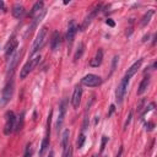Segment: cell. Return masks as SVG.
Instances as JSON below:
<instances>
[{
    "mask_svg": "<svg viewBox=\"0 0 157 157\" xmlns=\"http://www.w3.org/2000/svg\"><path fill=\"white\" fill-rule=\"evenodd\" d=\"M47 38H48V28L45 26H43V27H40L39 32H38V34H37L33 44H32V48H31V53L29 54L33 55L39 49H42L44 47V44L47 43Z\"/></svg>",
    "mask_w": 157,
    "mask_h": 157,
    "instance_id": "1",
    "label": "cell"
},
{
    "mask_svg": "<svg viewBox=\"0 0 157 157\" xmlns=\"http://www.w3.org/2000/svg\"><path fill=\"white\" fill-rule=\"evenodd\" d=\"M39 61H40V55H36V56H33L32 59H29L25 65H23V67L21 69V72H20V77L23 80V78H26V76L39 64Z\"/></svg>",
    "mask_w": 157,
    "mask_h": 157,
    "instance_id": "2",
    "label": "cell"
},
{
    "mask_svg": "<svg viewBox=\"0 0 157 157\" xmlns=\"http://www.w3.org/2000/svg\"><path fill=\"white\" fill-rule=\"evenodd\" d=\"M128 85H129V78L128 77H123L119 86L117 87V91H115V101L118 104H121L123 103V99H124V96L126 93V90H128Z\"/></svg>",
    "mask_w": 157,
    "mask_h": 157,
    "instance_id": "3",
    "label": "cell"
},
{
    "mask_svg": "<svg viewBox=\"0 0 157 157\" xmlns=\"http://www.w3.org/2000/svg\"><path fill=\"white\" fill-rule=\"evenodd\" d=\"M15 126H16V115L12 110H10L6 113V121L4 126L5 135H10L12 131H15Z\"/></svg>",
    "mask_w": 157,
    "mask_h": 157,
    "instance_id": "4",
    "label": "cell"
},
{
    "mask_svg": "<svg viewBox=\"0 0 157 157\" xmlns=\"http://www.w3.org/2000/svg\"><path fill=\"white\" fill-rule=\"evenodd\" d=\"M81 83L83 86H87V87H97V86H99L102 83V78L98 75L88 74V75H86V76L82 77Z\"/></svg>",
    "mask_w": 157,
    "mask_h": 157,
    "instance_id": "5",
    "label": "cell"
},
{
    "mask_svg": "<svg viewBox=\"0 0 157 157\" xmlns=\"http://www.w3.org/2000/svg\"><path fill=\"white\" fill-rule=\"evenodd\" d=\"M12 93H13V80H10L6 86L4 87L2 90V96H1V101H0V104L1 105H5L12 97Z\"/></svg>",
    "mask_w": 157,
    "mask_h": 157,
    "instance_id": "6",
    "label": "cell"
},
{
    "mask_svg": "<svg viewBox=\"0 0 157 157\" xmlns=\"http://www.w3.org/2000/svg\"><path fill=\"white\" fill-rule=\"evenodd\" d=\"M101 9H102V4H97V5H96L91 11H90V13L85 17L83 23H82V26H81V29H82V31H85V29L87 28V26H88V25L92 22V20L97 16V13L101 11Z\"/></svg>",
    "mask_w": 157,
    "mask_h": 157,
    "instance_id": "7",
    "label": "cell"
},
{
    "mask_svg": "<svg viewBox=\"0 0 157 157\" xmlns=\"http://www.w3.org/2000/svg\"><path fill=\"white\" fill-rule=\"evenodd\" d=\"M69 137H70V132L66 129V130H64V132L61 135V146H63L64 157H70V155H71V147L69 145Z\"/></svg>",
    "mask_w": 157,
    "mask_h": 157,
    "instance_id": "8",
    "label": "cell"
},
{
    "mask_svg": "<svg viewBox=\"0 0 157 157\" xmlns=\"http://www.w3.org/2000/svg\"><path fill=\"white\" fill-rule=\"evenodd\" d=\"M78 29V26L76 25L75 21H71L69 23V27H67V32H66V40H67V44L69 47H71L72 42H74V38H75V34Z\"/></svg>",
    "mask_w": 157,
    "mask_h": 157,
    "instance_id": "9",
    "label": "cell"
},
{
    "mask_svg": "<svg viewBox=\"0 0 157 157\" xmlns=\"http://www.w3.org/2000/svg\"><path fill=\"white\" fill-rule=\"evenodd\" d=\"M65 113H66V99H64L61 103H60V107H59V115H58V120H56V131L59 132V130L61 129L63 126V123H64V118H65Z\"/></svg>",
    "mask_w": 157,
    "mask_h": 157,
    "instance_id": "10",
    "label": "cell"
},
{
    "mask_svg": "<svg viewBox=\"0 0 157 157\" xmlns=\"http://www.w3.org/2000/svg\"><path fill=\"white\" fill-rule=\"evenodd\" d=\"M21 54H22V50L16 52V53L11 56V59H10V64H9V66H7V76H11V75L13 74V71H15V69H16L18 61H20Z\"/></svg>",
    "mask_w": 157,
    "mask_h": 157,
    "instance_id": "11",
    "label": "cell"
},
{
    "mask_svg": "<svg viewBox=\"0 0 157 157\" xmlns=\"http://www.w3.org/2000/svg\"><path fill=\"white\" fill-rule=\"evenodd\" d=\"M81 97H82V87L81 86H76L75 90H74V93H72V97H71V104L75 109H77L80 107V103H81Z\"/></svg>",
    "mask_w": 157,
    "mask_h": 157,
    "instance_id": "12",
    "label": "cell"
},
{
    "mask_svg": "<svg viewBox=\"0 0 157 157\" xmlns=\"http://www.w3.org/2000/svg\"><path fill=\"white\" fill-rule=\"evenodd\" d=\"M17 45H18V42L17 39H15L13 37L9 40V43L6 44V48H5V56L9 59V56H11L13 54V52L17 49Z\"/></svg>",
    "mask_w": 157,
    "mask_h": 157,
    "instance_id": "13",
    "label": "cell"
},
{
    "mask_svg": "<svg viewBox=\"0 0 157 157\" xmlns=\"http://www.w3.org/2000/svg\"><path fill=\"white\" fill-rule=\"evenodd\" d=\"M44 15H45V10H43V11L37 16V17H34V20H33L32 25L28 27V29H27V32H26V34H25V37H26V38H27V37H28V36H29V34L36 29V27L38 26V23H39V22L42 21V18L44 17Z\"/></svg>",
    "mask_w": 157,
    "mask_h": 157,
    "instance_id": "14",
    "label": "cell"
},
{
    "mask_svg": "<svg viewBox=\"0 0 157 157\" xmlns=\"http://www.w3.org/2000/svg\"><path fill=\"white\" fill-rule=\"evenodd\" d=\"M59 47H60V33L58 31H54L50 39V48L53 52H55L59 49Z\"/></svg>",
    "mask_w": 157,
    "mask_h": 157,
    "instance_id": "15",
    "label": "cell"
},
{
    "mask_svg": "<svg viewBox=\"0 0 157 157\" xmlns=\"http://www.w3.org/2000/svg\"><path fill=\"white\" fill-rule=\"evenodd\" d=\"M141 64H142V59H139L137 61H135V63L128 69V71H126V74H125V77H128V78L130 80V77H132V76L137 72V70L140 69Z\"/></svg>",
    "mask_w": 157,
    "mask_h": 157,
    "instance_id": "16",
    "label": "cell"
},
{
    "mask_svg": "<svg viewBox=\"0 0 157 157\" xmlns=\"http://www.w3.org/2000/svg\"><path fill=\"white\" fill-rule=\"evenodd\" d=\"M43 6H44V2H43V1H37V2L32 6V9H31V11H29V17H37V16L43 11Z\"/></svg>",
    "mask_w": 157,
    "mask_h": 157,
    "instance_id": "17",
    "label": "cell"
},
{
    "mask_svg": "<svg viewBox=\"0 0 157 157\" xmlns=\"http://www.w3.org/2000/svg\"><path fill=\"white\" fill-rule=\"evenodd\" d=\"M25 12H26V10H25L23 5H21V4H15V5L12 6V16H13L15 18H22L23 15H25Z\"/></svg>",
    "mask_w": 157,
    "mask_h": 157,
    "instance_id": "18",
    "label": "cell"
},
{
    "mask_svg": "<svg viewBox=\"0 0 157 157\" xmlns=\"http://www.w3.org/2000/svg\"><path fill=\"white\" fill-rule=\"evenodd\" d=\"M102 60H103V50L99 48V49L97 50V53H96L94 58L91 60L90 65H91L92 67H98V66L102 64Z\"/></svg>",
    "mask_w": 157,
    "mask_h": 157,
    "instance_id": "19",
    "label": "cell"
},
{
    "mask_svg": "<svg viewBox=\"0 0 157 157\" xmlns=\"http://www.w3.org/2000/svg\"><path fill=\"white\" fill-rule=\"evenodd\" d=\"M148 85H150V77H148V76H146V77H144V78H142V81H141V83H140V86H139L137 94H139V96H141L142 93H145V92H146V90H147V87H148Z\"/></svg>",
    "mask_w": 157,
    "mask_h": 157,
    "instance_id": "20",
    "label": "cell"
},
{
    "mask_svg": "<svg viewBox=\"0 0 157 157\" xmlns=\"http://www.w3.org/2000/svg\"><path fill=\"white\" fill-rule=\"evenodd\" d=\"M49 147V136H45L40 144V148H39V156H43L47 151V148Z\"/></svg>",
    "mask_w": 157,
    "mask_h": 157,
    "instance_id": "21",
    "label": "cell"
},
{
    "mask_svg": "<svg viewBox=\"0 0 157 157\" xmlns=\"http://www.w3.org/2000/svg\"><path fill=\"white\" fill-rule=\"evenodd\" d=\"M153 13H155L153 10H148V11L144 15V17H142V20H141V26H146V25L150 22V20H151V17L153 16Z\"/></svg>",
    "mask_w": 157,
    "mask_h": 157,
    "instance_id": "22",
    "label": "cell"
},
{
    "mask_svg": "<svg viewBox=\"0 0 157 157\" xmlns=\"http://www.w3.org/2000/svg\"><path fill=\"white\" fill-rule=\"evenodd\" d=\"M83 43H80L78 44V47H77V50H76V53H75V55H74V61H77L81 56H82V53H83Z\"/></svg>",
    "mask_w": 157,
    "mask_h": 157,
    "instance_id": "23",
    "label": "cell"
},
{
    "mask_svg": "<svg viewBox=\"0 0 157 157\" xmlns=\"http://www.w3.org/2000/svg\"><path fill=\"white\" fill-rule=\"evenodd\" d=\"M25 113L22 112L21 113V115L18 117V121H17V124H16V126H15V131H20L22 128H23V121H25Z\"/></svg>",
    "mask_w": 157,
    "mask_h": 157,
    "instance_id": "24",
    "label": "cell"
},
{
    "mask_svg": "<svg viewBox=\"0 0 157 157\" xmlns=\"http://www.w3.org/2000/svg\"><path fill=\"white\" fill-rule=\"evenodd\" d=\"M85 140H86L85 134H80V136H78V139H77V147H78V148H81V147L83 146Z\"/></svg>",
    "mask_w": 157,
    "mask_h": 157,
    "instance_id": "25",
    "label": "cell"
},
{
    "mask_svg": "<svg viewBox=\"0 0 157 157\" xmlns=\"http://www.w3.org/2000/svg\"><path fill=\"white\" fill-rule=\"evenodd\" d=\"M23 157H32V148H31V144H28V145H27Z\"/></svg>",
    "mask_w": 157,
    "mask_h": 157,
    "instance_id": "26",
    "label": "cell"
},
{
    "mask_svg": "<svg viewBox=\"0 0 157 157\" xmlns=\"http://www.w3.org/2000/svg\"><path fill=\"white\" fill-rule=\"evenodd\" d=\"M118 59H119V56H114L113 58V63H112V69H110V72H113L114 70H115V66H117V64H118Z\"/></svg>",
    "mask_w": 157,
    "mask_h": 157,
    "instance_id": "27",
    "label": "cell"
},
{
    "mask_svg": "<svg viewBox=\"0 0 157 157\" xmlns=\"http://www.w3.org/2000/svg\"><path fill=\"white\" fill-rule=\"evenodd\" d=\"M108 141V137L107 136H102V142H101V152H103L104 147H105V144Z\"/></svg>",
    "mask_w": 157,
    "mask_h": 157,
    "instance_id": "28",
    "label": "cell"
},
{
    "mask_svg": "<svg viewBox=\"0 0 157 157\" xmlns=\"http://www.w3.org/2000/svg\"><path fill=\"white\" fill-rule=\"evenodd\" d=\"M131 117H132V113L130 112V113L128 114V118H126V120H125V124H124V130H126V128H128L129 123L131 121Z\"/></svg>",
    "mask_w": 157,
    "mask_h": 157,
    "instance_id": "29",
    "label": "cell"
},
{
    "mask_svg": "<svg viewBox=\"0 0 157 157\" xmlns=\"http://www.w3.org/2000/svg\"><path fill=\"white\" fill-rule=\"evenodd\" d=\"M105 23H107L108 26H110V27H114V26H115V23H114V21H113L112 18H107V20H105Z\"/></svg>",
    "mask_w": 157,
    "mask_h": 157,
    "instance_id": "30",
    "label": "cell"
},
{
    "mask_svg": "<svg viewBox=\"0 0 157 157\" xmlns=\"http://www.w3.org/2000/svg\"><path fill=\"white\" fill-rule=\"evenodd\" d=\"M152 129H153V124H152V123H147V124H146V130L151 131Z\"/></svg>",
    "mask_w": 157,
    "mask_h": 157,
    "instance_id": "31",
    "label": "cell"
},
{
    "mask_svg": "<svg viewBox=\"0 0 157 157\" xmlns=\"http://www.w3.org/2000/svg\"><path fill=\"white\" fill-rule=\"evenodd\" d=\"M114 110H115V107H114V104H112V105H110V110H109V113H108V117H110Z\"/></svg>",
    "mask_w": 157,
    "mask_h": 157,
    "instance_id": "32",
    "label": "cell"
},
{
    "mask_svg": "<svg viewBox=\"0 0 157 157\" xmlns=\"http://www.w3.org/2000/svg\"><path fill=\"white\" fill-rule=\"evenodd\" d=\"M0 9L5 11V4H4V1H1V0H0Z\"/></svg>",
    "mask_w": 157,
    "mask_h": 157,
    "instance_id": "33",
    "label": "cell"
},
{
    "mask_svg": "<svg viewBox=\"0 0 157 157\" xmlns=\"http://www.w3.org/2000/svg\"><path fill=\"white\" fill-rule=\"evenodd\" d=\"M121 153H123V148L120 147V148H119V152H118V155H117L115 157H121Z\"/></svg>",
    "mask_w": 157,
    "mask_h": 157,
    "instance_id": "34",
    "label": "cell"
},
{
    "mask_svg": "<svg viewBox=\"0 0 157 157\" xmlns=\"http://www.w3.org/2000/svg\"><path fill=\"white\" fill-rule=\"evenodd\" d=\"M92 157H97V156H92Z\"/></svg>",
    "mask_w": 157,
    "mask_h": 157,
    "instance_id": "35",
    "label": "cell"
}]
</instances>
